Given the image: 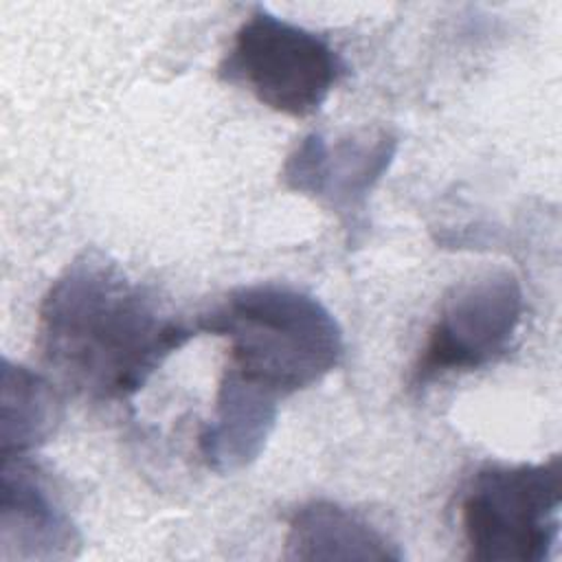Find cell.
<instances>
[{
    "mask_svg": "<svg viewBox=\"0 0 562 562\" xmlns=\"http://www.w3.org/2000/svg\"><path fill=\"white\" fill-rule=\"evenodd\" d=\"M397 149V140L378 132L373 136H347L329 145L323 136H305L283 165L288 189L318 198L347 226L358 222L373 184L384 176Z\"/></svg>",
    "mask_w": 562,
    "mask_h": 562,
    "instance_id": "obj_6",
    "label": "cell"
},
{
    "mask_svg": "<svg viewBox=\"0 0 562 562\" xmlns=\"http://www.w3.org/2000/svg\"><path fill=\"white\" fill-rule=\"evenodd\" d=\"M288 560H402V551L358 514L331 503L301 505L288 525Z\"/></svg>",
    "mask_w": 562,
    "mask_h": 562,
    "instance_id": "obj_9",
    "label": "cell"
},
{
    "mask_svg": "<svg viewBox=\"0 0 562 562\" xmlns=\"http://www.w3.org/2000/svg\"><path fill=\"white\" fill-rule=\"evenodd\" d=\"M345 72L334 46L266 9L237 29L220 75L248 88L259 103L288 116L314 114Z\"/></svg>",
    "mask_w": 562,
    "mask_h": 562,
    "instance_id": "obj_4",
    "label": "cell"
},
{
    "mask_svg": "<svg viewBox=\"0 0 562 562\" xmlns=\"http://www.w3.org/2000/svg\"><path fill=\"white\" fill-rule=\"evenodd\" d=\"M279 415V400L224 369L215 411L200 432L204 463L217 474L250 465L266 448Z\"/></svg>",
    "mask_w": 562,
    "mask_h": 562,
    "instance_id": "obj_8",
    "label": "cell"
},
{
    "mask_svg": "<svg viewBox=\"0 0 562 562\" xmlns=\"http://www.w3.org/2000/svg\"><path fill=\"white\" fill-rule=\"evenodd\" d=\"M61 419V402L50 382L22 364L2 360L0 454L20 457L48 441Z\"/></svg>",
    "mask_w": 562,
    "mask_h": 562,
    "instance_id": "obj_10",
    "label": "cell"
},
{
    "mask_svg": "<svg viewBox=\"0 0 562 562\" xmlns=\"http://www.w3.org/2000/svg\"><path fill=\"white\" fill-rule=\"evenodd\" d=\"M562 461L487 465L461 498L468 558L479 562H542L560 536Z\"/></svg>",
    "mask_w": 562,
    "mask_h": 562,
    "instance_id": "obj_3",
    "label": "cell"
},
{
    "mask_svg": "<svg viewBox=\"0 0 562 562\" xmlns=\"http://www.w3.org/2000/svg\"><path fill=\"white\" fill-rule=\"evenodd\" d=\"M522 312V290L509 272H490L459 285L428 329L413 367V386L422 389L448 373L501 360L512 347Z\"/></svg>",
    "mask_w": 562,
    "mask_h": 562,
    "instance_id": "obj_5",
    "label": "cell"
},
{
    "mask_svg": "<svg viewBox=\"0 0 562 562\" xmlns=\"http://www.w3.org/2000/svg\"><path fill=\"white\" fill-rule=\"evenodd\" d=\"M195 331L165 314L158 299L101 255L86 250L46 290L37 347L77 393L119 402L138 393Z\"/></svg>",
    "mask_w": 562,
    "mask_h": 562,
    "instance_id": "obj_1",
    "label": "cell"
},
{
    "mask_svg": "<svg viewBox=\"0 0 562 562\" xmlns=\"http://www.w3.org/2000/svg\"><path fill=\"white\" fill-rule=\"evenodd\" d=\"M81 540L46 481L24 454L4 457L0 474V560H68Z\"/></svg>",
    "mask_w": 562,
    "mask_h": 562,
    "instance_id": "obj_7",
    "label": "cell"
},
{
    "mask_svg": "<svg viewBox=\"0 0 562 562\" xmlns=\"http://www.w3.org/2000/svg\"><path fill=\"white\" fill-rule=\"evenodd\" d=\"M198 329L226 338V369L277 400L321 382L345 349L342 329L321 301L274 283L228 292Z\"/></svg>",
    "mask_w": 562,
    "mask_h": 562,
    "instance_id": "obj_2",
    "label": "cell"
}]
</instances>
